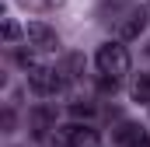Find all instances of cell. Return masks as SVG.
<instances>
[{
	"label": "cell",
	"mask_w": 150,
	"mask_h": 147,
	"mask_svg": "<svg viewBox=\"0 0 150 147\" xmlns=\"http://www.w3.org/2000/svg\"><path fill=\"white\" fill-rule=\"evenodd\" d=\"M59 140L67 147H101V133L87 123H67L59 130Z\"/></svg>",
	"instance_id": "3957f363"
},
{
	"label": "cell",
	"mask_w": 150,
	"mask_h": 147,
	"mask_svg": "<svg viewBox=\"0 0 150 147\" xmlns=\"http://www.w3.org/2000/svg\"><path fill=\"white\" fill-rule=\"evenodd\" d=\"M147 53H150V49H147Z\"/></svg>",
	"instance_id": "5bb4252c"
},
{
	"label": "cell",
	"mask_w": 150,
	"mask_h": 147,
	"mask_svg": "<svg viewBox=\"0 0 150 147\" xmlns=\"http://www.w3.org/2000/svg\"><path fill=\"white\" fill-rule=\"evenodd\" d=\"M129 91H133V98H136V102L150 105V74H140V77L133 81V88H129Z\"/></svg>",
	"instance_id": "9c48e42d"
},
{
	"label": "cell",
	"mask_w": 150,
	"mask_h": 147,
	"mask_svg": "<svg viewBox=\"0 0 150 147\" xmlns=\"http://www.w3.org/2000/svg\"><path fill=\"white\" fill-rule=\"evenodd\" d=\"M94 63H98V70L108 74V77H126L129 67H133L129 49L122 46V39H119V42H101L98 53H94Z\"/></svg>",
	"instance_id": "6da1fadb"
},
{
	"label": "cell",
	"mask_w": 150,
	"mask_h": 147,
	"mask_svg": "<svg viewBox=\"0 0 150 147\" xmlns=\"http://www.w3.org/2000/svg\"><path fill=\"white\" fill-rule=\"evenodd\" d=\"M21 39H25V28L14 18H4V46H18Z\"/></svg>",
	"instance_id": "ba28073f"
},
{
	"label": "cell",
	"mask_w": 150,
	"mask_h": 147,
	"mask_svg": "<svg viewBox=\"0 0 150 147\" xmlns=\"http://www.w3.org/2000/svg\"><path fill=\"white\" fill-rule=\"evenodd\" d=\"M143 28H147V14H143V11H126V14L115 21V39L133 42V39L143 35Z\"/></svg>",
	"instance_id": "5b68a950"
},
{
	"label": "cell",
	"mask_w": 150,
	"mask_h": 147,
	"mask_svg": "<svg viewBox=\"0 0 150 147\" xmlns=\"http://www.w3.org/2000/svg\"><path fill=\"white\" fill-rule=\"evenodd\" d=\"M25 42H28L35 53H52V49H59V35H56L45 21H32V25L25 28Z\"/></svg>",
	"instance_id": "277c9868"
},
{
	"label": "cell",
	"mask_w": 150,
	"mask_h": 147,
	"mask_svg": "<svg viewBox=\"0 0 150 147\" xmlns=\"http://www.w3.org/2000/svg\"><path fill=\"white\" fill-rule=\"evenodd\" d=\"M112 140L119 147H140L147 140V130H143L140 123H119V130L112 133Z\"/></svg>",
	"instance_id": "52a82bcc"
},
{
	"label": "cell",
	"mask_w": 150,
	"mask_h": 147,
	"mask_svg": "<svg viewBox=\"0 0 150 147\" xmlns=\"http://www.w3.org/2000/svg\"><path fill=\"white\" fill-rule=\"evenodd\" d=\"M140 147H150V140H143V144H140Z\"/></svg>",
	"instance_id": "4fadbf2b"
},
{
	"label": "cell",
	"mask_w": 150,
	"mask_h": 147,
	"mask_svg": "<svg viewBox=\"0 0 150 147\" xmlns=\"http://www.w3.org/2000/svg\"><path fill=\"white\" fill-rule=\"evenodd\" d=\"M28 88L35 95H56L63 88V70H52L45 63H32L28 67Z\"/></svg>",
	"instance_id": "7a4b0ae2"
},
{
	"label": "cell",
	"mask_w": 150,
	"mask_h": 147,
	"mask_svg": "<svg viewBox=\"0 0 150 147\" xmlns=\"http://www.w3.org/2000/svg\"><path fill=\"white\" fill-rule=\"evenodd\" d=\"M94 102H74V105H70V116H74V119H80V116H84V119H91V116H94Z\"/></svg>",
	"instance_id": "8fae6325"
},
{
	"label": "cell",
	"mask_w": 150,
	"mask_h": 147,
	"mask_svg": "<svg viewBox=\"0 0 150 147\" xmlns=\"http://www.w3.org/2000/svg\"><path fill=\"white\" fill-rule=\"evenodd\" d=\"M28 123H32V133H35L38 140H45V133L56 126V109H49V105H35L32 116H28Z\"/></svg>",
	"instance_id": "8992f818"
},
{
	"label": "cell",
	"mask_w": 150,
	"mask_h": 147,
	"mask_svg": "<svg viewBox=\"0 0 150 147\" xmlns=\"http://www.w3.org/2000/svg\"><path fill=\"white\" fill-rule=\"evenodd\" d=\"M67 0H21V7H28V11H56Z\"/></svg>",
	"instance_id": "30bf717a"
},
{
	"label": "cell",
	"mask_w": 150,
	"mask_h": 147,
	"mask_svg": "<svg viewBox=\"0 0 150 147\" xmlns=\"http://www.w3.org/2000/svg\"><path fill=\"white\" fill-rule=\"evenodd\" d=\"M4 130H7V133H11V130H14V112H11V109L4 112Z\"/></svg>",
	"instance_id": "7c38bea8"
}]
</instances>
